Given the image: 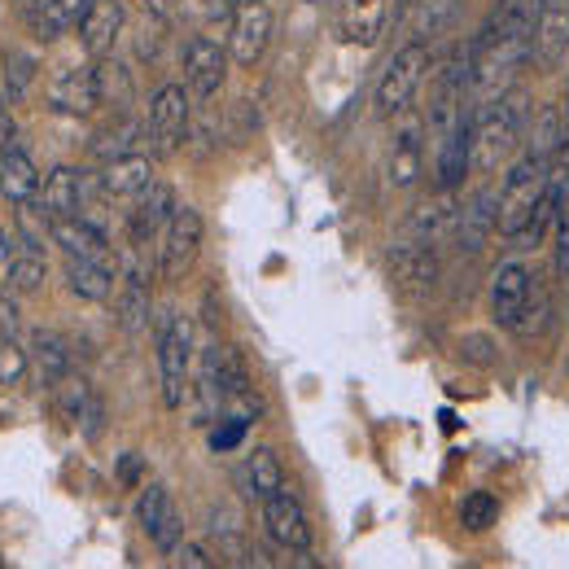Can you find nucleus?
<instances>
[{"mask_svg":"<svg viewBox=\"0 0 569 569\" xmlns=\"http://www.w3.org/2000/svg\"><path fill=\"white\" fill-rule=\"evenodd\" d=\"M180 535H184V521H180V512H176V503H171V512L162 517V526H158L149 539H153L162 552H176V548H180Z\"/></svg>","mask_w":569,"mask_h":569,"instance_id":"obj_41","label":"nucleus"},{"mask_svg":"<svg viewBox=\"0 0 569 569\" xmlns=\"http://www.w3.org/2000/svg\"><path fill=\"white\" fill-rule=\"evenodd\" d=\"M13 333H18V307L0 298V338H13Z\"/></svg>","mask_w":569,"mask_h":569,"instance_id":"obj_47","label":"nucleus"},{"mask_svg":"<svg viewBox=\"0 0 569 569\" xmlns=\"http://www.w3.org/2000/svg\"><path fill=\"white\" fill-rule=\"evenodd\" d=\"M83 13H88V0H31L27 22L36 40H58L62 31L79 27Z\"/></svg>","mask_w":569,"mask_h":569,"instance_id":"obj_24","label":"nucleus"},{"mask_svg":"<svg viewBox=\"0 0 569 569\" xmlns=\"http://www.w3.org/2000/svg\"><path fill=\"white\" fill-rule=\"evenodd\" d=\"M13 241H18V237H9V232L0 228V277L9 272V259H13Z\"/></svg>","mask_w":569,"mask_h":569,"instance_id":"obj_50","label":"nucleus"},{"mask_svg":"<svg viewBox=\"0 0 569 569\" xmlns=\"http://www.w3.org/2000/svg\"><path fill=\"white\" fill-rule=\"evenodd\" d=\"M97 97H101V106H110L114 114H128V106H132V97H137L132 71H128L114 53H106V58L97 62Z\"/></svg>","mask_w":569,"mask_h":569,"instance_id":"obj_27","label":"nucleus"},{"mask_svg":"<svg viewBox=\"0 0 569 569\" xmlns=\"http://www.w3.org/2000/svg\"><path fill=\"white\" fill-rule=\"evenodd\" d=\"M123 27H128L123 0H88V13L79 18V40L92 58H106V53H114Z\"/></svg>","mask_w":569,"mask_h":569,"instance_id":"obj_15","label":"nucleus"},{"mask_svg":"<svg viewBox=\"0 0 569 569\" xmlns=\"http://www.w3.org/2000/svg\"><path fill=\"white\" fill-rule=\"evenodd\" d=\"M31 368H36V377L44 381V386H58L67 372H71V347H67V338H58V333H36L31 338Z\"/></svg>","mask_w":569,"mask_h":569,"instance_id":"obj_28","label":"nucleus"},{"mask_svg":"<svg viewBox=\"0 0 569 569\" xmlns=\"http://www.w3.org/2000/svg\"><path fill=\"white\" fill-rule=\"evenodd\" d=\"M31 368V359H27V351L13 342V338H0V386H13L22 372Z\"/></svg>","mask_w":569,"mask_h":569,"instance_id":"obj_40","label":"nucleus"},{"mask_svg":"<svg viewBox=\"0 0 569 569\" xmlns=\"http://www.w3.org/2000/svg\"><path fill=\"white\" fill-rule=\"evenodd\" d=\"M53 241L67 250V259H92V263H114V254H110V241H106V232L92 223V219H83V214H74V219H58L53 223ZM119 268V263H114Z\"/></svg>","mask_w":569,"mask_h":569,"instance_id":"obj_20","label":"nucleus"},{"mask_svg":"<svg viewBox=\"0 0 569 569\" xmlns=\"http://www.w3.org/2000/svg\"><path fill=\"white\" fill-rule=\"evenodd\" d=\"M569 53V0H543L535 31H530V62L552 71Z\"/></svg>","mask_w":569,"mask_h":569,"instance_id":"obj_11","label":"nucleus"},{"mask_svg":"<svg viewBox=\"0 0 569 569\" xmlns=\"http://www.w3.org/2000/svg\"><path fill=\"white\" fill-rule=\"evenodd\" d=\"M141 123L137 119H128V114H119V123H110L106 132H97V141H92V153L97 158H123V153H137V141H141Z\"/></svg>","mask_w":569,"mask_h":569,"instance_id":"obj_34","label":"nucleus"},{"mask_svg":"<svg viewBox=\"0 0 569 569\" xmlns=\"http://www.w3.org/2000/svg\"><path fill=\"white\" fill-rule=\"evenodd\" d=\"M0 193L18 207V202H31L40 193V171L31 162V153H22L18 144L0 153Z\"/></svg>","mask_w":569,"mask_h":569,"instance_id":"obj_26","label":"nucleus"},{"mask_svg":"<svg viewBox=\"0 0 569 569\" xmlns=\"http://www.w3.org/2000/svg\"><path fill=\"white\" fill-rule=\"evenodd\" d=\"M530 123V97L521 88H503L496 101L469 110V167L473 171H496L499 162L512 158V149L526 141Z\"/></svg>","mask_w":569,"mask_h":569,"instance_id":"obj_1","label":"nucleus"},{"mask_svg":"<svg viewBox=\"0 0 569 569\" xmlns=\"http://www.w3.org/2000/svg\"><path fill=\"white\" fill-rule=\"evenodd\" d=\"M543 0H499V13L487 22L499 36H517V40H530L535 31V18H539Z\"/></svg>","mask_w":569,"mask_h":569,"instance_id":"obj_33","label":"nucleus"},{"mask_svg":"<svg viewBox=\"0 0 569 569\" xmlns=\"http://www.w3.org/2000/svg\"><path fill=\"white\" fill-rule=\"evenodd\" d=\"M119 478H123V482H137V478H141V456H123Z\"/></svg>","mask_w":569,"mask_h":569,"instance_id":"obj_49","label":"nucleus"},{"mask_svg":"<svg viewBox=\"0 0 569 569\" xmlns=\"http://www.w3.org/2000/svg\"><path fill=\"white\" fill-rule=\"evenodd\" d=\"M460 359H469V363H482V368H491V363H496V347H491V338L473 333V338H465V342H460Z\"/></svg>","mask_w":569,"mask_h":569,"instance_id":"obj_42","label":"nucleus"},{"mask_svg":"<svg viewBox=\"0 0 569 569\" xmlns=\"http://www.w3.org/2000/svg\"><path fill=\"white\" fill-rule=\"evenodd\" d=\"M202 250V214L193 207H176V214L167 219V228L158 232V272L167 281H180Z\"/></svg>","mask_w":569,"mask_h":569,"instance_id":"obj_6","label":"nucleus"},{"mask_svg":"<svg viewBox=\"0 0 569 569\" xmlns=\"http://www.w3.org/2000/svg\"><path fill=\"white\" fill-rule=\"evenodd\" d=\"M390 281L408 293H426L438 284V254L429 250L426 241H412L403 237L395 250H390Z\"/></svg>","mask_w":569,"mask_h":569,"instance_id":"obj_16","label":"nucleus"},{"mask_svg":"<svg viewBox=\"0 0 569 569\" xmlns=\"http://www.w3.org/2000/svg\"><path fill=\"white\" fill-rule=\"evenodd\" d=\"M456 13V0H426L421 13H417V40H429L442 31V22Z\"/></svg>","mask_w":569,"mask_h":569,"instance_id":"obj_39","label":"nucleus"},{"mask_svg":"<svg viewBox=\"0 0 569 569\" xmlns=\"http://www.w3.org/2000/svg\"><path fill=\"white\" fill-rule=\"evenodd\" d=\"M67 281L79 298L88 302H106L114 293V263H92V259H71L67 268Z\"/></svg>","mask_w":569,"mask_h":569,"instance_id":"obj_32","label":"nucleus"},{"mask_svg":"<svg viewBox=\"0 0 569 569\" xmlns=\"http://www.w3.org/2000/svg\"><path fill=\"white\" fill-rule=\"evenodd\" d=\"M338 31L347 44H377L386 31V0H342L338 4Z\"/></svg>","mask_w":569,"mask_h":569,"instance_id":"obj_21","label":"nucleus"},{"mask_svg":"<svg viewBox=\"0 0 569 569\" xmlns=\"http://www.w3.org/2000/svg\"><path fill=\"white\" fill-rule=\"evenodd\" d=\"M171 512V496H167V487H158V482H149V491L137 499V521H141L144 535H153L158 526H162V517Z\"/></svg>","mask_w":569,"mask_h":569,"instance_id":"obj_36","label":"nucleus"},{"mask_svg":"<svg viewBox=\"0 0 569 569\" xmlns=\"http://www.w3.org/2000/svg\"><path fill=\"white\" fill-rule=\"evenodd\" d=\"M153 311V293H149V268H144V246H132V263L123 268V284L114 298V320L123 333H141Z\"/></svg>","mask_w":569,"mask_h":569,"instance_id":"obj_10","label":"nucleus"},{"mask_svg":"<svg viewBox=\"0 0 569 569\" xmlns=\"http://www.w3.org/2000/svg\"><path fill=\"white\" fill-rule=\"evenodd\" d=\"M566 372H569V363H566Z\"/></svg>","mask_w":569,"mask_h":569,"instance_id":"obj_53","label":"nucleus"},{"mask_svg":"<svg viewBox=\"0 0 569 569\" xmlns=\"http://www.w3.org/2000/svg\"><path fill=\"white\" fill-rule=\"evenodd\" d=\"M456 211H460V207H451L447 198H438V202H429V207H417L412 219H408V237H412V241H426V246L451 237V232H456Z\"/></svg>","mask_w":569,"mask_h":569,"instance_id":"obj_31","label":"nucleus"},{"mask_svg":"<svg viewBox=\"0 0 569 569\" xmlns=\"http://www.w3.org/2000/svg\"><path fill=\"white\" fill-rule=\"evenodd\" d=\"M97 180H101V193H110V198H137L153 180V162L144 153H123V158H110Z\"/></svg>","mask_w":569,"mask_h":569,"instance_id":"obj_23","label":"nucleus"},{"mask_svg":"<svg viewBox=\"0 0 569 569\" xmlns=\"http://www.w3.org/2000/svg\"><path fill=\"white\" fill-rule=\"evenodd\" d=\"M496 517H499V499L496 496H487V491H473V496L460 499V521H465L469 530H487Z\"/></svg>","mask_w":569,"mask_h":569,"instance_id":"obj_38","label":"nucleus"},{"mask_svg":"<svg viewBox=\"0 0 569 569\" xmlns=\"http://www.w3.org/2000/svg\"><path fill=\"white\" fill-rule=\"evenodd\" d=\"M171 214H176V189L167 180H149L132 207V246H149L167 228Z\"/></svg>","mask_w":569,"mask_h":569,"instance_id":"obj_19","label":"nucleus"},{"mask_svg":"<svg viewBox=\"0 0 569 569\" xmlns=\"http://www.w3.org/2000/svg\"><path fill=\"white\" fill-rule=\"evenodd\" d=\"M241 438H246V426L228 417V421H223V426H219V429L211 433V447H214V451H232V447H237Z\"/></svg>","mask_w":569,"mask_h":569,"instance_id":"obj_44","label":"nucleus"},{"mask_svg":"<svg viewBox=\"0 0 569 569\" xmlns=\"http://www.w3.org/2000/svg\"><path fill=\"white\" fill-rule=\"evenodd\" d=\"M548 184H552V162L526 149V158L512 162V171L503 176V189H499V232H503V241H512L535 219V211L548 198Z\"/></svg>","mask_w":569,"mask_h":569,"instance_id":"obj_2","label":"nucleus"},{"mask_svg":"<svg viewBox=\"0 0 569 569\" xmlns=\"http://www.w3.org/2000/svg\"><path fill=\"white\" fill-rule=\"evenodd\" d=\"M58 408H62V417L71 421V426H83V433L92 438V433H101V417H106V408H101V399L92 395V386L83 381V377H62L58 386Z\"/></svg>","mask_w":569,"mask_h":569,"instance_id":"obj_22","label":"nucleus"},{"mask_svg":"<svg viewBox=\"0 0 569 569\" xmlns=\"http://www.w3.org/2000/svg\"><path fill=\"white\" fill-rule=\"evenodd\" d=\"M31 79H36V58H27V53H13V58L4 62V97H9V106H18V101L27 97Z\"/></svg>","mask_w":569,"mask_h":569,"instance_id":"obj_37","label":"nucleus"},{"mask_svg":"<svg viewBox=\"0 0 569 569\" xmlns=\"http://www.w3.org/2000/svg\"><path fill=\"white\" fill-rule=\"evenodd\" d=\"M566 132H569L566 106H543L539 114L530 110V123H526V144H530V153L557 162V153H561V144H566Z\"/></svg>","mask_w":569,"mask_h":569,"instance_id":"obj_25","label":"nucleus"},{"mask_svg":"<svg viewBox=\"0 0 569 569\" xmlns=\"http://www.w3.org/2000/svg\"><path fill=\"white\" fill-rule=\"evenodd\" d=\"M176 561H180V566H189V569H211L214 566L211 557H207V548H198V543H180V548H176Z\"/></svg>","mask_w":569,"mask_h":569,"instance_id":"obj_45","label":"nucleus"},{"mask_svg":"<svg viewBox=\"0 0 569 569\" xmlns=\"http://www.w3.org/2000/svg\"><path fill=\"white\" fill-rule=\"evenodd\" d=\"M263 530L268 539L284 548V552H311V521H307V508L302 499L277 491L272 499H263Z\"/></svg>","mask_w":569,"mask_h":569,"instance_id":"obj_9","label":"nucleus"},{"mask_svg":"<svg viewBox=\"0 0 569 569\" xmlns=\"http://www.w3.org/2000/svg\"><path fill=\"white\" fill-rule=\"evenodd\" d=\"M228 49L211 40V36H193L189 44H184V88H189V97L193 101H211L219 97V88H223V79H228Z\"/></svg>","mask_w":569,"mask_h":569,"instance_id":"obj_8","label":"nucleus"},{"mask_svg":"<svg viewBox=\"0 0 569 569\" xmlns=\"http://www.w3.org/2000/svg\"><path fill=\"white\" fill-rule=\"evenodd\" d=\"M158 368H162V403L171 412H180L189 399V377H193V325L184 316H171L162 325Z\"/></svg>","mask_w":569,"mask_h":569,"instance_id":"obj_4","label":"nucleus"},{"mask_svg":"<svg viewBox=\"0 0 569 569\" xmlns=\"http://www.w3.org/2000/svg\"><path fill=\"white\" fill-rule=\"evenodd\" d=\"M530 281L535 272L526 263H499L496 281H491V316H496L499 329H517L521 311H526V298H530Z\"/></svg>","mask_w":569,"mask_h":569,"instance_id":"obj_17","label":"nucleus"},{"mask_svg":"<svg viewBox=\"0 0 569 569\" xmlns=\"http://www.w3.org/2000/svg\"><path fill=\"white\" fill-rule=\"evenodd\" d=\"M548 325H552V293L543 289V281H530L526 311H521V320H517L512 333H521V338H539V333H548Z\"/></svg>","mask_w":569,"mask_h":569,"instance_id":"obj_35","label":"nucleus"},{"mask_svg":"<svg viewBox=\"0 0 569 569\" xmlns=\"http://www.w3.org/2000/svg\"><path fill=\"white\" fill-rule=\"evenodd\" d=\"M566 119H569V88H566Z\"/></svg>","mask_w":569,"mask_h":569,"instance_id":"obj_51","label":"nucleus"},{"mask_svg":"<svg viewBox=\"0 0 569 569\" xmlns=\"http://www.w3.org/2000/svg\"><path fill=\"white\" fill-rule=\"evenodd\" d=\"M141 4L149 9V13H153V18H171V13H176L184 0H141Z\"/></svg>","mask_w":569,"mask_h":569,"instance_id":"obj_48","label":"nucleus"},{"mask_svg":"<svg viewBox=\"0 0 569 569\" xmlns=\"http://www.w3.org/2000/svg\"><path fill=\"white\" fill-rule=\"evenodd\" d=\"M557 277L569 281V198L561 202V214H557Z\"/></svg>","mask_w":569,"mask_h":569,"instance_id":"obj_43","label":"nucleus"},{"mask_svg":"<svg viewBox=\"0 0 569 569\" xmlns=\"http://www.w3.org/2000/svg\"><path fill=\"white\" fill-rule=\"evenodd\" d=\"M44 277H49V263H44V250L36 241H22L13 246V259H9V289L13 293H36L44 289Z\"/></svg>","mask_w":569,"mask_h":569,"instance_id":"obj_29","label":"nucleus"},{"mask_svg":"<svg viewBox=\"0 0 569 569\" xmlns=\"http://www.w3.org/2000/svg\"><path fill=\"white\" fill-rule=\"evenodd\" d=\"M421 132H426V119L403 110V123L390 137V171H386L395 189L417 184V176L426 171V137Z\"/></svg>","mask_w":569,"mask_h":569,"instance_id":"obj_13","label":"nucleus"},{"mask_svg":"<svg viewBox=\"0 0 569 569\" xmlns=\"http://www.w3.org/2000/svg\"><path fill=\"white\" fill-rule=\"evenodd\" d=\"M13 149V114H9V97L0 92V153Z\"/></svg>","mask_w":569,"mask_h":569,"instance_id":"obj_46","label":"nucleus"},{"mask_svg":"<svg viewBox=\"0 0 569 569\" xmlns=\"http://www.w3.org/2000/svg\"><path fill=\"white\" fill-rule=\"evenodd\" d=\"M149 141H153V153H176L180 144L189 141L193 132V97L184 83H162L149 101Z\"/></svg>","mask_w":569,"mask_h":569,"instance_id":"obj_5","label":"nucleus"},{"mask_svg":"<svg viewBox=\"0 0 569 569\" xmlns=\"http://www.w3.org/2000/svg\"><path fill=\"white\" fill-rule=\"evenodd\" d=\"M426 71H429V44L426 40L403 44V49L386 62L381 79H377V92H372L377 114H381V119H399V114L412 106V97H417V88H421Z\"/></svg>","mask_w":569,"mask_h":569,"instance_id":"obj_3","label":"nucleus"},{"mask_svg":"<svg viewBox=\"0 0 569 569\" xmlns=\"http://www.w3.org/2000/svg\"><path fill=\"white\" fill-rule=\"evenodd\" d=\"M272 40V4L268 0H237L232 31H228V58L237 67H254L268 53Z\"/></svg>","mask_w":569,"mask_h":569,"instance_id":"obj_7","label":"nucleus"},{"mask_svg":"<svg viewBox=\"0 0 569 569\" xmlns=\"http://www.w3.org/2000/svg\"><path fill=\"white\" fill-rule=\"evenodd\" d=\"M499 228V189L496 184H487V189H478L460 211H456V246L460 250H482L487 241H491V232Z\"/></svg>","mask_w":569,"mask_h":569,"instance_id":"obj_14","label":"nucleus"},{"mask_svg":"<svg viewBox=\"0 0 569 569\" xmlns=\"http://www.w3.org/2000/svg\"><path fill=\"white\" fill-rule=\"evenodd\" d=\"M307 4H329V0H307Z\"/></svg>","mask_w":569,"mask_h":569,"instance_id":"obj_52","label":"nucleus"},{"mask_svg":"<svg viewBox=\"0 0 569 569\" xmlns=\"http://www.w3.org/2000/svg\"><path fill=\"white\" fill-rule=\"evenodd\" d=\"M88 193H92V180H88L83 171H74V167H58V171L44 180V189L36 193V202H40V207L49 211V219L58 223V219H74V214H83Z\"/></svg>","mask_w":569,"mask_h":569,"instance_id":"obj_18","label":"nucleus"},{"mask_svg":"<svg viewBox=\"0 0 569 569\" xmlns=\"http://www.w3.org/2000/svg\"><path fill=\"white\" fill-rule=\"evenodd\" d=\"M49 106H53L58 114H71V119L92 114V110L101 106V97H97V67H88V62H67L62 71L53 74V83H49Z\"/></svg>","mask_w":569,"mask_h":569,"instance_id":"obj_12","label":"nucleus"},{"mask_svg":"<svg viewBox=\"0 0 569 569\" xmlns=\"http://www.w3.org/2000/svg\"><path fill=\"white\" fill-rule=\"evenodd\" d=\"M246 491L259 499H272L277 491H284V469H281V460H277V451L272 447H254L250 451V460H246Z\"/></svg>","mask_w":569,"mask_h":569,"instance_id":"obj_30","label":"nucleus"}]
</instances>
